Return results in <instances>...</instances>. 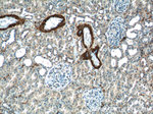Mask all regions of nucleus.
Returning <instances> with one entry per match:
<instances>
[{
  "label": "nucleus",
  "instance_id": "f03ea898",
  "mask_svg": "<svg viewBox=\"0 0 153 114\" xmlns=\"http://www.w3.org/2000/svg\"><path fill=\"white\" fill-rule=\"evenodd\" d=\"M126 34V26L124 21L122 19H114L109 24L106 32V37H107V42L109 46H117L122 42Z\"/></svg>",
  "mask_w": 153,
  "mask_h": 114
},
{
  "label": "nucleus",
  "instance_id": "20e7f679",
  "mask_svg": "<svg viewBox=\"0 0 153 114\" xmlns=\"http://www.w3.org/2000/svg\"><path fill=\"white\" fill-rule=\"evenodd\" d=\"M65 24V19L61 14H52L46 17L41 23L39 30L43 33H50V32L56 31L59 28L63 27Z\"/></svg>",
  "mask_w": 153,
  "mask_h": 114
},
{
  "label": "nucleus",
  "instance_id": "39448f33",
  "mask_svg": "<svg viewBox=\"0 0 153 114\" xmlns=\"http://www.w3.org/2000/svg\"><path fill=\"white\" fill-rule=\"evenodd\" d=\"M78 36L82 38L83 45L87 50L91 49L94 41V36H93V30L89 24H83V26L78 28Z\"/></svg>",
  "mask_w": 153,
  "mask_h": 114
},
{
  "label": "nucleus",
  "instance_id": "f257e3e1",
  "mask_svg": "<svg viewBox=\"0 0 153 114\" xmlns=\"http://www.w3.org/2000/svg\"><path fill=\"white\" fill-rule=\"evenodd\" d=\"M71 81V69L68 64L59 63L49 70L46 76V83L50 88L61 89Z\"/></svg>",
  "mask_w": 153,
  "mask_h": 114
},
{
  "label": "nucleus",
  "instance_id": "6e6552de",
  "mask_svg": "<svg viewBox=\"0 0 153 114\" xmlns=\"http://www.w3.org/2000/svg\"><path fill=\"white\" fill-rule=\"evenodd\" d=\"M131 2L129 0H122V1H117L114 3V7H115V10L117 12H124L129 8Z\"/></svg>",
  "mask_w": 153,
  "mask_h": 114
},
{
  "label": "nucleus",
  "instance_id": "423d86ee",
  "mask_svg": "<svg viewBox=\"0 0 153 114\" xmlns=\"http://www.w3.org/2000/svg\"><path fill=\"white\" fill-rule=\"evenodd\" d=\"M23 21H24L21 19V17L14 16V14L2 16L1 19H0V31L1 32L6 31V30L23 24Z\"/></svg>",
  "mask_w": 153,
  "mask_h": 114
},
{
  "label": "nucleus",
  "instance_id": "7ed1b4c3",
  "mask_svg": "<svg viewBox=\"0 0 153 114\" xmlns=\"http://www.w3.org/2000/svg\"><path fill=\"white\" fill-rule=\"evenodd\" d=\"M86 107L92 111L98 110L103 102V92L99 89H90L84 94Z\"/></svg>",
  "mask_w": 153,
  "mask_h": 114
},
{
  "label": "nucleus",
  "instance_id": "0eeeda50",
  "mask_svg": "<svg viewBox=\"0 0 153 114\" xmlns=\"http://www.w3.org/2000/svg\"><path fill=\"white\" fill-rule=\"evenodd\" d=\"M98 52H99V47H95L94 49H89V50L86 52L85 54L83 55L84 59H88L90 60L91 64L95 69H98L101 67V60L98 57Z\"/></svg>",
  "mask_w": 153,
  "mask_h": 114
}]
</instances>
